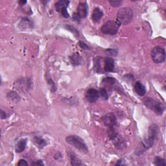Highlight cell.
I'll return each instance as SVG.
<instances>
[{
    "label": "cell",
    "mask_w": 166,
    "mask_h": 166,
    "mask_svg": "<svg viewBox=\"0 0 166 166\" xmlns=\"http://www.w3.org/2000/svg\"><path fill=\"white\" fill-rule=\"evenodd\" d=\"M133 18V11L131 8L123 7L118 10L117 13L116 21L120 25H126L131 22Z\"/></svg>",
    "instance_id": "cell-1"
},
{
    "label": "cell",
    "mask_w": 166,
    "mask_h": 166,
    "mask_svg": "<svg viewBox=\"0 0 166 166\" xmlns=\"http://www.w3.org/2000/svg\"><path fill=\"white\" fill-rule=\"evenodd\" d=\"M158 127L156 124H152L149 127L147 136L143 140L142 144L145 149H149L154 145L158 134Z\"/></svg>",
    "instance_id": "cell-2"
},
{
    "label": "cell",
    "mask_w": 166,
    "mask_h": 166,
    "mask_svg": "<svg viewBox=\"0 0 166 166\" xmlns=\"http://www.w3.org/2000/svg\"><path fill=\"white\" fill-rule=\"evenodd\" d=\"M66 141L69 145L76 148L80 152L82 153L88 152V149L86 144L81 137L76 135H71L66 137Z\"/></svg>",
    "instance_id": "cell-3"
},
{
    "label": "cell",
    "mask_w": 166,
    "mask_h": 166,
    "mask_svg": "<svg viewBox=\"0 0 166 166\" xmlns=\"http://www.w3.org/2000/svg\"><path fill=\"white\" fill-rule=\"evenodd\" d=\"M143 102L147 108L152 110L157 115H162L165 110V106L163 105V104L156 100H154L152 98H145L143 100Z\"/></svg>",
    "instance_id": "cell-4"
},
{
    "label": "cell",
    "mask_w": 166,
    "mask_h": 166,
    "mask_svg": "<svg viewBox=\"0 0 166 166\" xmlns=\"http://www.w3.org/2000/svg\"><path fill=\"white\" fill-rule=\"evenodd\" d=\"M120 24L114 20H109L103 24L101 28V31L103 34L109 35H114L118 32Z\"/></svg>",
    "instance_id": "cell-5"
},
{
    "label": "cell",
    "mask_w": 166,
    "mask_h": 166,
    "mask_svg": "<svg viewBox=\"0 0 166 166\" xmlns=\"http://www.w3.org/2000/svg\"><path fill=\"white\" fill-rule=\"evenodd\" d=\"M151 57L155 63H162L165 61L166 57L165 49L161 46L154 47L151 51Z\"/></svg>",
    "instance_id": "cell-6"
},
{
    "label": "cell",
    "mask_w": 166,
    "mask_h": 166,
    "mask_svg": "<svg viewBox=\"0 0 166 166\" xmlns=\"http://www.w3.org/2000/svg\"><path fill=\"white\" fill-rule=\"evenodd\" d=\"M103 121L104 124L108 128H113L117 124V119L113 113H109L103 117Z\"/></svg>",
    "instance_id": "cell-7"
},
{
    "label": "cell",
    "mask_w": 166,
    "mask_h": 166,
    "mask_svg": "<svg viewBox=\"0 0 166 166\" xmlns=\"http://www.w3.org/2000/svg\"><path fill=\"white\" fill-rule=\"evenodd\" d=\"M99 92L98 90L91 88L86 93V99L90 103H95L99 97Z\"/></svg>",
    "instance_id": "cell-8"
},
{
    "label": "cell",
    "mask_w": 166,
    "mask_h": 166,
    "mask_svg": "<svg viewBox=\"0 0 166 166\" xmlns=\"http://www.w3.org/2000/svg\"><path fill=\"white\" fill-rule=\"evenodd\" d=\"M114 67H115V63L113 59L110 57H107L105 59V63H104V69L106 72H112L114 71Z\"/></svg>",
    "instance_id": "cell-9"
},
{
    "label": "cell",
    "mask_w": 166,
    "mask_h": 166,
    "mask_svg": "<svg viewBox=\"0 0 166 166\" xmlns=\"http://www.w3.org/2000/svg\"><path fill=\"white\" fill-rule=\"evenodd\" d=\"M77 14L80 18H84L88 14V7L86 3H80L77 7Z\"/></svg>",
    "instance_id": "cell-10"
},
{
    "label": "cell",
    "mask_w": 166,
    "mask_h": 166,
    "mask_svg": "<svg viewBox=\"0 0 166 166\" xmlns=\"http://www.w3.org/2000/svg\"><path fill=\"white\" fill-rule=\"evenodd\" d=\"M134 89L135 92L139 96H144L146 93V89H145L144 85L139 81H137L135 83Z\"/></svg>",
    "instance_id": "cell-11"
},
{
    "label": "cell",
    "mask_w": 166,
    "mask_h": 166,
    "mask_svg": "<svg viewBox=\"0 0 166 166\" xmlns=\"http://www.w3.org/2000/svg\"><path fill=\"white\" fill-rule=\"evenodd\" d=\"M27 138H23L19 140V142L17 143L15 146V151L18 153L23 152L25 149L26 145H27Z\"/></svg>",
    "instance_id": "cell-12"
},
{
    "label": "cell",
    "mask_w": 166,
    "mask_h": 166,
    "mask_svg": "<svg viewBox=\"0 0 166 166\" xmlns=\"http://www.w3.org/2000/svg\"><path fill=\"white\" fill-rule=\"evenodd\" d=\"M69 61L72 65H73L75 66H79L82 64V57L80 56L79 54L77 53H73L71 56H69Z\"/></svg>",
    "instance_id": "cell-13"
},
{
    "label": "cell",
    "mask_w": 166,
    "mask_h": 166,
    "mask_svg": "<svg viewBox=\"0 0 166 166\" xmlns=\"http://www.w3.org/2000/svg\"><path fill=\"white\" fill-rule=\"evenodd\" d=\"M103 12L102 10H101L99 8L96 7L93 9L92 14V20L94 22H99L100 20L101 19V18L103 17Z\"/></svg>",
    "instance_id": "cell-14"
},
{
    "label": "cell",
    "mask_w": 166,
    "mask_h": 166,
    "mask_svg": "<svg viewBox=\"0 0 166 166\" xmlns=\"http://www.w3.org/2000/svg\"><path fill=\"white\" fill-rule=\"evenodd\" d=\"M69 3V1H66V0H60L57 1L55 3V7L57 11L61 13L64 10L67 9V7H68Z\"/></svg>",
    "instance_id": "cell-15"
},
{
    "label": "cell",
    "mask_w": 166,
    "mask_h": 166,
    "mask_svg": "<svg viewBox=\"0 0 166 166\" xmlns=\"http://www.w3.org/2000/svg\"><path fill=\"white\" fill-rule=\"evenodd\" d=\"M69 157V160H70V162H71V164L72 165H82L83 163L81 162L79 158H78L76 155H75L73 152H69L68 153Z\"/></svg>",
    "instance_id": "cell-16"
},
{
    "label": "cell",
    "mask_w": 166,
    "mask_h": 166,
    "mask_svg": "<svg viewBox=\"0 0 166 166\" xmlns=\"http://www.w3.org/2000/svg\"><path fill=\"white\" fill-rule=\"evenodd\" d=\"M116 82V80L113 77H105V79H103V84L104 86H105L106 87L112 86L115 84V82Z\"/></svg>",
    "instance_id": "cell-17"
},
{
    "label": "cell",
    "mask_w": 166,
    "mask_h": 166,
    "mask_svg": "<svg viewBox=\"0 0 166 166\" xmlns=\"http://www.w3.org/2000/svg\"><path fill=\"white\" fill-rule=\"evenodd\" d=\"M34 142H35V144L40 149H42L47 145V142L45 141V139L40 137H35Z\"/></svg>",
    "instance_id": "cell-18"
},
{
    "label": "cell",
    "mask_w": 166,
    "mask_h": 166,
    "mask_svg": "<svg viewBox=\"0 0 166 166\" xmlns=\"http://www.w3.org/2000/svg\"><path fill=\"white\" fill-rule=\"evenodd\" d=\"M7 97L10 99V100L14 101V102H17V101H20L19 95H18L17 93L14 92H11L8 93Z\"/></svg>",
    "instance_id": "cell-19"
},
{
    "label": "cell",
    "mask_w": 166,
    "mask_h": 166,
    "mask_svg": "<svg viewBox=\"0 0 166 166\" xmlns=\"http://www.w3.org/2000/svg\"><path fill=\"white\" fill-rule=\"evenodd\" d=\"M154 164L158 166H165L166 165V162L165 159L159 156H156L155 157L154 159Z\"/></svg>",
    "instance_id": "cell-20"
},
{
    "label": "cell",
    "mask_w": 166,
    "mask_h": 166,
    "mask_svg": "<svg viewBox=\"0 0 166 166\" xmlns=\"http://www.w3.org/2000/svg\"><path fill=\"white\" fill-rule=\"evenodd\" d=\"M105 53L109 56H115L118 54V51L116 49H108L105 51Z\"/></svg>",
    "instance_id": "cell-21"
},
{
    "label": "cell",
    "mask_w": 166,
    "mask_h": 166,
    "mask_svg": "<svg viewBox=\"0 0 166 166\" xmlns=\"http://www.w3.org/2000/svg\"><path fill=\"white\" fill-rule=\"evenodd\" d=\"M99 93L101 95V97L105 99V100H107L108 98V94L107 93V91L105 89V88H101L99 91Z\"/></svg>",
    "instance_id": "cell-22"
},
{
    "label": "cell",
    "mask_w": 166,
    "mask_h": 166,
    "mask_svg": "<svg viewBox=\"0 0 166 166\" xmlns=\"http://www.w3.org/2000/svg\"><path fill=\"white\" fill-rule=\"evenodd\" d=\"M22 23H23V24L22 25V27H24L25 28L31 27V22H30L29 20L27 19V18H23L22 20Z\"/></svg>",
    "instance_id": "cell-23"
},
{
    "label": "cell",
    "mask_w": 166,
    "mask_h": 166,
    "mask_svg": "<svg viewBox=\"0 0 166 166\" xmlns=\"http://www.w3.org/2000/svg\"><path fill=\"white\" fill-rule=\"evenodd\" d=\"M66 27L67 29L69 30V31H71V32L72 33H73L75 35L77 36V35H79V32H78L77 30L76 29L74 28L73 27H72L71 25H67L66 26Z\"/></svg>",
    "instance_id": "cell-24"
},
{
    "label": "cell",
    "mask_w": 166,
    "mask_h": 166,
    "mask_svg": "<svg viewBox=\"0 0 166 166\" xmlns=\"http://www.w3.org/2000/svg\"><path fill=\"white\" fill-rule=\"evenodd\" d=\"M109 3H110L112 6L114 7H117L120 6L121 4L122 3L121 1H109Z\"/></svg>",
    "instance_id": "cell-25"
},
{
    "label": "cell",
    "mask_w": 166,
    "mask_h": 166,
    "mask_svg": "<svg viewBox=\"0 0 166 166\" xmlns=\"http://www.w3.org/2000/svg\"><path fill=\"white\" fill-rule=\"evenodd\" d=\"M48 82L49 85H50L51 90L53 91V92H54V91L56 90V88H55V86H54V83L53 82V80H52L51 79H49L48 80Z\"/></svg>",
    "instance_id": "cell-26"
},
{
    "label": "cell",
    "mask_w": 166,
    "mask_h": 166,
    "mask_svg": "<svg viewBox=\"0 0 166 166\" xmlns=\"http://www.w3.org/2000/svg\"><path fill=\"white\" fill-rule=\"evenodd\" d=\"M79 45L80 48L84 49V50H88V49H89V48H88V45L87 44H86L84 42L80 41L79 43Z\"/></svg>",
    "instance_id": "cell-27"
},
{
    "label": "cell",
    "mask_w": 166,
    "mask_h": 166,
    "mask_svg": "<svg viewBox=\"0 0 166 166\" xmlns=\"http://www.w3.org/2000/svg\"><path fill=\"white\" fill-rule=\"evenodd\" d=\"M28 163L26 160H23V159H21L20 160H19V162L18 163V165L19 166H25V165H28Z\"/></svg>",
    "instance_id": "cell-28"
},
{
    "label": "cell",
    "mask_w": 166,
    "mask_h": 166,
    "mask_svg": "<svg viewBox=\"0 0 166 166\" xmlns=\"http://www.w3.org/2000/svg\"><path fill=\"white\" fill-rule=\"evenodd\" d=\"M73 19L76 21V22H79L80 20L81 19V18H80L79 16V14H77V12L74 13L73 15Z\"/></svg>",
    "instance_id": "cell-29"
},
{
    "label": "cell",
    "mask_w": 166,
    "mask_h": 166,
    "mask_svg": "<svg viewBox=\"0 0 166 166\" xmlns=\"http://www.w3.org/2000/svg\"><path fill=\"white\" fill-rule=\"evenodd\" d=\"M61 14L64 18H67L69 17V13L67 12V9H65L63 10V11L61 12Z\"/></svg>",
    "instance_id": "cell-30"
},
{
    "label": "cell",
    "mask_w": 166,
    "mask_h": 166,
    "mask_svg": "<svg viewBox=\"0 0 166 166\" xmlns=\"http://www.w3.org/2000/svg\"><path fill=\"white\" fill-rule=\"evenodd\" d=\"M32 165H44V163L42 160H38L35 162H33L32 163Z\"/></svg>",
    "instance_id": "cell-31"
},
{
    "label": "cell",
    "mask_w": 166,
    "mask_h": 166,
    "mask_svg": "<svg viewBox=\"0 0 166 166\" xmlns=\"http://www.w3.org/2000/svg\"><path fill=\"white\" fill-rule=\"evenodd\" d=\"M5 118H7L6 113H5L3 110H1V119H4Z\"/></svg>",
    "instance_id": "cell-32"
},
{
    "label": "cell",
    "mask_w": 166,
    "mask_h": 166,
    "mask_svg": "<svg viewBox=\"0 0 166 166\" xmlns=\"http://www.w3.org/2000/svg\"><path fill=\"white\" fill-rule=\"evenodd\" d=\"M19 3H20V5H23V4L27 3V1H19Z\"/></svg>",
    "instance_id": "cell-33"
}]
</instances>
